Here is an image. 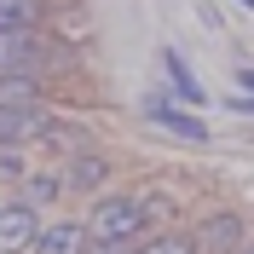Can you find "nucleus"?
<instances>
[{
    "instance_id": "8",
    "label": "nucleus",
    "mask_w": 254,
    "mask_h": 254,
    "mask_svg": "<svg viewBox=\"0 0 254 254\" xmlns=\"http://www.w3.org/2000/svg\"><path fill=\"white\" fill-rule=\"evenodd\" d=\"M47 0H0V29H35Z\"/></svg>"
},
{
    "instance_id": "15",
    "label": "nucleus",
    "mask_w": 254,
    "mask_h": 254,
    "mask_svg": "<svg viewBox=\"0 0 254 254\" xmlns=\"http://www.w3.org/2000/svg\"><path fill=\"white\" fill-rule=\"evenodd\" d=\"M237 6H249V12H254V0H237Z\"/></svg>"
},
{
    "instance_id": "2",
    "label": "nucleus",
    "mask_w": 254,
    "mask_h": 254,
    "mask_svg": "<svg viewBox=\"0 0 254 254\" xmlns=\"http://www.w3.org/2000/svg\"><path fill=\"white\" fill-rule=\"evenodd\" d=\"M52 127V116L41 104H0V150H17V144L41 139Z\"/></svg>"
},
{
    "instance_id": "14",
    "label": "nucleus",
    "mask_w": 254,
    "mask_h": 254,
    "mask_svg": "<svg viewBox=\"0 0 254 254\" xmlns=\"http://www.w3.org/2000/svg\"><path fill=\"white\" fill-rule=\"evenodd\" d=\"M237 81H243V87H249V93H254V69H243V75H237Z\"/></svg>"
},
{
    "instance_id": "12",
    "label": "nucleus",
    "mask_w": 254,
    "mask_h": 254,
    "mask_svg": "<svg viewBox=\"0 0 254 254\" xmlns=\"http://www.w3.org/2000/svg\"><path fill=\"white\" fill-rule=\"evenodd\" d=\"M58 190H64L58 174H29V179H23V202H52Z\"/></svg>"
},
{
    "instance_id": "9",
    "label": "nucleus",
    "mask_w": 254,
    "mask_h": 254,
    "mask_svg": "<svg viewBox=\"0 0 254 254\" xmlns=\"http://www.w3.org/2000/svg\"><path fill=\"white\" fill-rule=\"evenodd\" d=\"M162 64H168V75H174V98H185V104H202V87H196V75H190V69H185V58H179V52L174 47H168V52H162Z\"/></svg>"
},
{
    "instance_id": "4",
    "label": "nucleus",
    "mask_w": 254,
    "mask_h": 254,
    "mask_svg": "<svg viewBox=\"0 0 254 254\" xmlns=\"http://www.w3.org/2000/svg\"><path fill=\"white\" fill-rule=\"evenodd\" d=\"M35 231H41V220H35V202H6V208H0V254L29 249Z\"/></svg>"
},
{
    "instance_id": "11",
    "label": "nucleus",
    "mask_w": 254,
    "mask_h": 254,
    "mask_svg": "<svg viewBox=\"0 0 254 254\" xmlns=\"http://www.w3.org/2000/svg\"><path fill=\"white\" fill-rule=\"evenodd\" d=\"M133 254H196V237H185V231H168V237H150V243H139Z\"/></svg>"
},
{
    "instance_id": "5",
    "label": "nucleus",
    "mask_w": 254,
    "mask_h": 254,
    "mask_svg": "<svg viewBox=\"0 0 254 254\" xmlns=\"http://www.w3.org/2000/svg\"><path fill=\"white\" fill-rule=\"evenodd\" d=\"M29 249L35 254H81L87 249V225L81 220H58V225H47V231H35Z\"/></svg>"
},
{
    "instance_id": "1",
    "label": "nucleus",
    "mask_w": 254,
    "mask_h": 254,
    "mask_svg": "<svg viewBox=\"0 0 254 254\" xmlns=\"http://www.w3.org/2000/svg\"><path fill=\"white\" fill-rule=\"evenodd\" d=\"M144 231V202L139 196H104L87 220V237L93 243H139Z\"/></svg>"
},
{
    "instance_id": "6",
    "label": "nucleus",
    "mask_w": 254,
    "mask_h": 254,
    "mask_svg": "<svg viewBox=\"0 0 254 254\" xmlns=\"http://www.w3.org/2000/svg\"><path fill=\"white\" fill-rule=\"evenodd\" d=\"M237 243H243L237 214H214V220L196 231V254H225V249H237Z\"/></svg>"
},
{
    "instance_id": "13",
    "label": "nucleus",
    "mask_w": 254,
    "mask_h": 254,
    "mask_svg": "<svg viewBox=\"0 0 254 254\" xmlns=\"http://www.w3.org/2000/svg\"><path fill=\"white\" fill-rule=\"evenodd\" d=\"M17 174H23V168H17V156H12V150H0V179H17Z\"/></svg>"
},
{
    "instance_id": "16",
    "label": "nucleus",
    "mask_w": 254,
    "mask_h": 254,
    "mask_svg": "<svg viewBox=\"0 0 254 254\" xmlns=\"http://www.w3.org/2000/svg\"><path fill=\"white\" fill-rule=\"evenodd\" d=\"M243 254H254V243H249V249H243Z\"/></svg>"
},
{
    "instance_id": "3",
    "label": "nucleus",
    "mask_w": 254,
    "mask_h": 254,
    "mask_svg": "<svg viewBox=\"0 0 254 254\" xmlns=\"http://www.w3.org/2000/svg\"><path fill=\"white\" fill-rule=\"evenodd\" d=\"M41 58H47V41L35 29H0V69H29L35 75Z\"/></svg>"
},
{
    "instance_id": "10",
    "label": "nucleus",
    "mask_w": 254,
    "mask_h": 254,
    "mask_svg": "<svg viewBox=\"0 0 254 254\" xmlns=\"http://www.w3.org/2000/svg\"><path fill=\"white\" fill-rule=\"evenodd\" d=\"M104 174H110V168H104V156H87V150H81V156L69 162V174H64V185H69V190H93V185H98Z\"/></svg>"
},
{
    "instance_id": "7",
    "label": "nucleus",
    "mask_w": 254,
    "mask_h": 254,
    "mask_svg": "<svg viewBox=\"0 0 254 254\" xmlns=\"http://www.w3.org/2000/svg\"><path fill=\"white\" fill-rule=\"evenodd\" d=\"M144 110H150V122H162L168 133H179V139H190V144H196V139H208V127L196 122V116H185V110H168L162 98H150Z\"/></svg>"
}]
</instances>
